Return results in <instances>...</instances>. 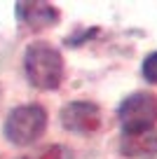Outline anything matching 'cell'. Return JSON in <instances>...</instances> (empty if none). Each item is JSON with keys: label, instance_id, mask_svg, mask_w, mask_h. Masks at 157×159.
<instances>
[{"label": "cell", "instance_id": "277c9868", "mask_svg": "<svg viewBox=\"0 0 157 159\" xmlns=\"http://www.w3.org/2000/svg\"><path fill=\"white\" fill-rule=\"evenodd\" d=\"M59 119L66 131L89 136L101 129L103 115H101V108L96 103H92V101H70V103H66L61 108Z\"/></svg>", "mask_w": 157, "mask_h": 159}, {"label": "cell", "instance_id": "3957f363", "mask_svg": "<svg viewBox=\"0 0 157 159\" xmlns=\"http://www.w3.org/2000/svg\"><path fill=\"white\" fill-rule=\"evenodd\" d=\"M117 119L122 126V136L150 131L157 122V98L148 91L127 96L117 108Z\"/></svg>", "mask_w": 157, "mask_h": 159}, {"label": "cell", "instance_id": "7a4b0ae2", "mask_svg": "<svg viewBox=\"0 0 157 159\" xmlns=\"http://www.w3.org/2000/svg\"><path fill=\"white\" fill-rule=\"evenodd\" d=\"M45 129H47L45 108L38 103H26L10 110V115L5 117L2 136L7 143L17 145V148H28L45 134Z\"/></svg>", "mask_w": 157, "mask_h": 159}, {"label": "cell", "instance_id": "52a82bcc", "mask_svg": "<svg viewBox=\"0 0 157 159\" xmlns=\"http://www.w3.org/2000/svg\"><path fill=\"white\" fill-rule=\"evenodd\" d=\"M19 159H73V152L66 145H45V148L35 150L33 154H26Z\"/></svg>", "mask_w": 157, "mask_h": 159}, {"label": "cell", "instance_id": "ba28073f", "mask_svg": "<svg viewBox=\"0 0 157 159\" xmlns=\"http://www.w3.org/2000/svg\"><path fill=\"white\" fill-rule=\"evenodd\" d=\"M141 73L150 84H157V52H152V54H148L145 59H143Z\"/></svg>", "mask_w": 157, "mask_h": 159}, {"label": "cell", "instance_id": "6da1fadb", "mask_svg": "<svg viewBox=\"0 0 157 159\" xmlns=\"http://www.w3.org/2000/svg\"><path fill=\"white\" fill-rule=\"evenodd\" d=\"M24 70L31 87L40 91H54L64 80V56L49 42H31L24 54Z\"/></svg>", "mask_w": 157, "mask_h": 159}, {"label": "cell", "instance_id": "5b68a950", "mask_svg": "<svg viewBox=\"0 0 157 159\" xmlns=\"http://www.w3.org/2000/svg\"><path fill=\"white\" fill-rule=\"evenodd\" d=\"M14 14H17V21L24 24L26 28L31 30H42V28H49L54 26L56 21L61 19V12L56 10L52 2H28V0H21L14 5Z\"/></svg>", "mask_w": 157, "mask_h": 159}, {"label": "cell", "instance_id": "8992f818", "mask_svg": "<svg viewBox=\"0 0 157 159\" xmlns=\"http://www.w3.org/2000/svg\"><path fill=\"white\" fill-rule=\"evenodd\" d=\"M120 152L131 159H152L157 154V131H141V134H127L120 140Z\"/></svg>", "mask_w": 157, "mask_h": 159}]
</instances>
